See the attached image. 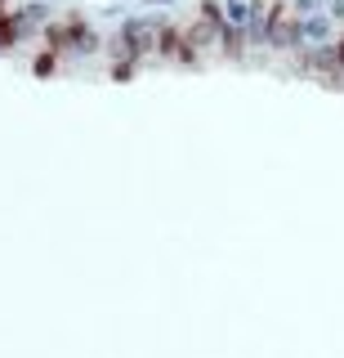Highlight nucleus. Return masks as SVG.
<instances>
[{"label":"nucleus","instance_id":"1","mask_svg":"<svg viewBox=\"0 0 344 358\" xmlns=\"http://www.w3.org/2000/svg\"><path fill=\"white\" fill-rule=\"evenodd\" d=\"M304 31H308L313 41H322V36H327V18H308V22H304Z\"/></svg>","mask_w":344,"mask_h":358}]
</instances>
